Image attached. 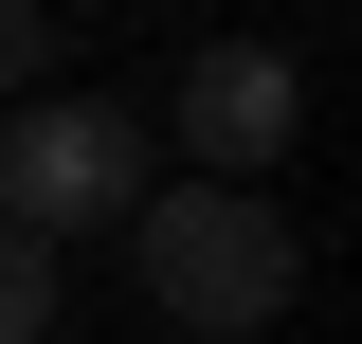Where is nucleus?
<instances>
[{
    "label": "nucleus",
    "instance_id": "f257e3e1",
    "mask_svg": "<svg viewBox=\"0 0 362 344\" xmlns=\"http://www.w3.org/2000/svg\"><path fill=\"white\" fill-rule=\"evenodd\" d=\"M127 254H145V290H163L199 344H235V326H272V308H290V217L235 200V181L145 200V217H127Z\"/></svg>",
    "mask_w": 362,
    "mask_h": 344
},
{
    "label": "nucleus",
    "instance_id": "f03ea898",
    "mask_svg": "<svg viewBox=\"0 0 362 344\" xmlns=\"http://www.w3.org/2000/svg\"><path fill=\"white\" fill-rule=\"evenodd\" d=\"M145 200V127L127 109H18L0 127V236H90V217H127Z\"/></svg>",
    "mask_w": 362,
    "mask_h": 344
},
{
    "label": "nucleus",
    "instance_id": "7ed1b4c3",
    "mask_svg": "<svg viewBox=\"0 0 362 344\" xmlns=\"http://www.w3.org/2000/svg\"><path fill=\"white\" fill-rule=\"evenodd\" d=\"M181 145H199V181H235V200H254V181H272V145H290V55L218 37L199 73H181Z\"/></svg>",
    "mask_w": 362,
    "mask_h": 344
},
{
    "label": "nucleus",
    "instance_id": "20e7f679",
    "mask_svg": "<svg viewBox=\"0 0 362 344\" xmlns=\"http://www.w3.org/2000/svg\"><path fill=\"white\" fill-rule=\"evenodd\" d=\"M54 326V254H37V236H0V344H37Z\"/></svg>",
    "mask_w": 362,
    "mask_h": 344
},
{
    "label": "nucleus",
    "instance_id": "39448f33",
    "mask_svg": "<svg viewBox=\"0 0 362 344\" xmlns=\"http://www.w3.org/2000/svg\"><path fill=\"white\" fill-rule=\"evenodd\" d=\"M54 73V18H37V0H0V91H37Z\"/></svg>",
    "mask_w": 362,
    "mask_h": 344
}]
</instances>
